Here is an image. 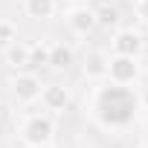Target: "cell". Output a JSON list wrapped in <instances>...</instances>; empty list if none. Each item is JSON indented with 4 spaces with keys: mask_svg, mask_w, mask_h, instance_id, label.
Returning a JSON list of instances; mask_svg holds the SVG:
<instances>
[{
    "mask_svg": "<svg viewBox=\"0 0 148 148\" xmlns=\"http://www.w3.org/2000/svg\"><path fill=\"white\" fill-rule=\"evenodd\" d=\"M55 131H58V125H55L52 113L35 110V113H26V119L18 128V136H21L23 148H44V145L55 142Z\"/></svg>",
    "mask_w": 148,
    "mask_h": 148,
    "instance_id": "cell-1",
    "label": "cell"
},
{
    "mask_svg": "<svg viewBox=\"0 0 148 148\" xmlns=\"http://www.w3.org/2000/svg\"><path fill=\"white\" fill-rule=\"evenodd\" d=\"M41 87H44V82H41L38 73H32V70L12 73V79H9V90H12L15 102L23 105V108L38 105V99H41Z\"/></svg>",
    "mask_w": 148,
    "mask_h": 148,
    "instance_id": "cell-2",
    "label": "cell"
},
{
    "mask_svg": "<svg viewBox=\"0 0 148 148\" xmlns=\"http://www.w3.org/2000/svg\"><path fill=\"white\" fill-rule=\"evenodd\" d=\"M139 73H142L139 58H131V55H110L108 58V82L110 84L134 87L139 82Z\"/></svg>",
    "mask_w": 148,
    "mask_h": 148,
    "instance_id": "cell-3",
    "label": "cell"
},
{
    "mask_svg": "<svg viewBox=\"0 0 148 148\" xmlns=\"http://www.w3.org/2000/svg\"><path fill=\"white\" fill-rule=\"evenodd\" d=\"M145 52V38L139 29L134 26H119L110 35V55H131V58H142Z\"/></svg>",
    "mask_w": 148,
    "mask_h": 148,
    "instance_id": "cell-4",
    "label": "cell"
},
{
    "mask_svg": "<svg viewBox=\"0 0 148 148\" xmlns=\"http://www.w3.org/2000/svg\"><path fill=\"white\" fill-rule=\"evenodd\" d=\"M38 105H41V110H47V113H52V116H61V113L70 110V105H73V90H70L67 84H58V82L44 84Z\"/></svg>",
    "mask_w": 148,
    "mask_h": 148,
    "instance_id": "cell-5",
    "label": "cell"
},
{
    "mask_svg": "<svg viewBox=\"0 0 148 148\" xmlns=\"http://www.w3.org/2000/svg\"><path fill=\"white\" fill-rule=\"evenodd\" d=\"M64 21H67V29L73 35H79V38H87V35H93L99 29L93 6H70L67 15H64Z\"/></svg>",
    "mask_w": 148,
    "mask_h": 148,
    "instance_id": "cell-6",
    "label": "cell"
},
{
    "mask_svg": "<svg viewBox=\"0 0 148 148\" xmlns=\"http://www.w3.org/2000/svg\"><path fill=\"white\" fill-rule=\"evenodd\" d=\"M73 64H76V49L64 41H55L49 44V52H47V67L52 73H67Z\"/></svg>",
    "mask_w": 148,
    "mask_h": 148,
    "instance_id": "cell-7",
    "label": "cell"
},
{
    "mask_svg": "<svg viewBox=\"0 0 148 148\" xmlns=\"http://www.w3.org/2000/svg\"><path fill=\"white\" fill-rule=\"evenodd\" d=\"M108 52L105 49H90L84 55V64H82V73L87 82H105L108 79Z\"/></svg>",
    "mask_w": 148,
    "mask_h": 148,
    "instance_id": "cell-8",
    "label": "cell"
},
{
    "mask_svg": "<svg viewBox=\"0 0 148 148\" xmlns=\"http://www.w3.org/2000/svg\"><path fill=\"white\" fill-rule=\"evenodd\" d=\"M29 52L32 47L23 44V41H15L3 49V64L12 70V73H21V70H29Z\"/></svg>",
    "mask_w": 148,
    "mask_h": 148,
    "instance_id": "cell-9",
    "label": "cell"
},
{
    "mask_svg": "<svg viewBox=\"0 0 148 148\" xmlns=\"http://www.w3.org/2000/svg\"><path fill=\"white\" fill-rule=\"evenodd\" d=\"M93 12H96V23L102 29H119V23H122L119 3H113V0H102L99 6H93Z\"/></svg>",
    "mask_w": 148,
    "mask_h": 148,
    "instance_id": "cell-10",
    "label": "cell"
},
{
    "mask_svg": "<svg viewBox=\"0 0 148 148\" xmlns=\"http://www.w3.org/2000/svg\"><path fill=\"white\" fill-rule=\"evenodd\" d=\"M58 12V0H23V15L32 21H49Z\"/></svg>",
    "mask_w": 148,
    "mask_h": 148,
    "instance_id": "cell-11",
    "label": "cell"
},
{
    "mask_svg": "<svg viewBox=\"0 0 148 148\" xmlns=\"http://www.w3.org/2000/svg\"><path fill=\"white\" fill-rule=\"evenodd\" d=\"M18 41V23L12 21H0V49H6L9 44Z\"/></svg>",
    "mask_w": 148,
    "mask_h": 148,
    "instance_id": "cell-12",
    "label": "cell"
},
{
    "mask_svg": "<svg viewBox=\"0 0 148 148\" xmlns=\"http://www.w3.org/2000/svg\"><path fill=\"white\" fill-rule=\"evenodd\" d=\"M47 52H49V44L32 47V52H29V70L32 67H47Z\"/></svg>",
    "mask_w": 148,
    "mask_h": 148,
    "instance_id": "cell-13",
    "label": "cell"
},
{
    "mask_svg": "<svg viewBox=\"0 0 148 148\" xmlns=\"http://www.w3.org/2000/svg\"><path fill=\"white\" fill-rule=\"evenodd\" d=\"M134 15H136L139 23L148 26V0H134Z\"/></svg>",
    "mask_w": 148,
    "mask_h": 148,
    "instance_id": "cell-14",
    "label": "cell"
},
{
    "mask_svg": "<svg viewBox=\"0 0 148 148\" xmlns=\"http://www.w3.org/2000/svg\"><path fill=\"white\" fill-rule=\"evenodd\" d=\"M44 148H61V145H55V142H49V145H44Z\"/></svg>",
    "mask_w": 148,
    "mask_h": 148,
    "instance_id": "cell-15",
    "label": "cell"
},
{
    "mask_svg": "<svg viewBox=\"0 0 148 148\" xmlns=\"http://www.w3.org/2000/svg\"><path fill=\"white\" fill-rule=\"evenodd\" d=\"M136 148H148V142H139V145H136Z\"/></svg>",
    "mask_w": 148,
    "mask_h": 148,
    "instance_id": "cell-16",
    "label": "cell"
}]
</instances>
